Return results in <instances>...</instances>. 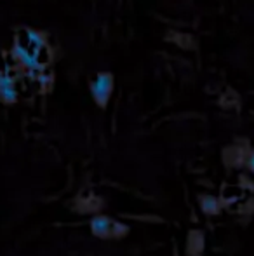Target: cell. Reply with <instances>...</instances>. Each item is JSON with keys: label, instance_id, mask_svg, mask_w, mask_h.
<instances>
[{"label": "cell", "instance_id": "6da1fadb", "mask_svg": "<svg viewBox=\"0 0 254 256\" xmlns=\"http://www.w3.org/2000/svg\"><path fill=\"white\" fill-rule=\"evenodd\" d=\"M12 54L23 68H28L31 72L40 70L49 54L44 35L35 30H23L16 37Z\"/></svg>", "mask_w": 254, "mask_h": 256}, {"label": "cell", "instance_id": "277c9868", "mask_svg": "<svg viewBox=\"0 0 254 256\" xmlns=\"http://www.w3.org/2000/svg\"><path fill=\"white\" fill-rule=\"evenodd\" d=\"M0 102L5 104H14L17 102L16 82L9 74L0 70Z\"/></svg>", "mask_w": 254, "mask_h": 256}, {"label": "cell", "instance_id": "52a82bcc", "mask_svg": "<svg viewBox=\"0 0 254 256\" xmlns=\"http://www.w3.org/2000/svg\"><path fill=\"white\" fill-rule=\"evenodd\" d=\"M248 168L251 169V171L254 172V150L251 154H249V158H248Z\"/></svg>", "mask_w": 254, "mask_h": 256}, {"label": "cell", "instance_id": "3957f363", "mask_svg": "<svg viewBox=\"0 0 254 256\" xmlns=\"http://www.w3.org/2000/svg\"><path fill=\"white\" fill-rule=\"evenodd\" d=\"M115 91V77L112 72H98L89 82V92L96 106L106 108Z\"/></svg>", "mask_w": 254, "mask_h": 256}, {"label": "cell", "instance_id": "5b68a950", "mask_svg": "<svg viewBox=\"0 0 254 256\" xmlns=\"http://www.w3.org/2000/svg\"><path fill=\"white\" fill-rule=\"evenodd\" d=\"M206 250V236L200 230H190L187 237V256H202Z\"/></svg>", "mask_w": 254, "mask_h": 256}, {"label": "cell", "instance_id": "8992f818", "mask_svg": "<svg viewBox=\"0 0 254 256\" xmlns=\"http://www.w3.org/2000/svg\"><path fill=\"white\" fill-rule=\"evenodd\" d=\"M199 204H200V209H202L206 214L213 216V214H218L221 211V202L218 197L214 196H200L199 199Z\"/></svg>", "mask_w": 254, "mask_h": 256}, {"label": "cell", "instance_id": "7a4b0ae2", "mask_svg": "<svg viewBox=\"0 0 254 256\" xmlns=\"http://www.w3.org/2000/svg\"><path fill=\"white\" fill-rule=\"evenodd\" d=\"M89 228H91V234L96 239H101V240H120L129 234V226L126 223L106 214L92 216L91 223H89Z\"/></svg>", "mask_w": 254, "mask_h": 256}]
</instances>
